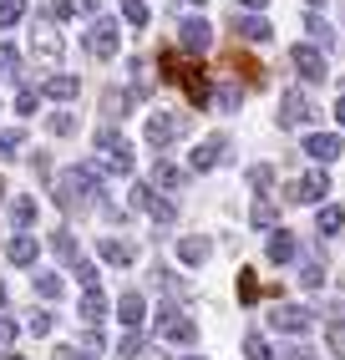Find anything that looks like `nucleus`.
<instances>
[{"instance_id": "obj_1", "label": "nucleus", "mask_w": 345, "mask_h": 360, "mask_svg": "<svg viewBox=\"0 0 345 360\" xmlns=\"http://www.w3.org/2000/svg\"><path fill=\"white\" fill-rule=\"evenodd\" d=\"M92 193H102V167H96V162L66 167V173L56 178V203L61 208H87Z\"/></svg>"}, {"instance_id": "obj_2", "label": "nucleus", "mask_w": 345, "mask_h": 360, "mask_svg": "<svg viewBox=\"0 0 345 360\" xmlns=\"http://www.w3.org/2000/svg\"><path fill=\"white\" fill-rule=\"evenodd\" d=\"M163 77H168L172 86H183L193 107H208L213 86H208V77H203V66H199V61H178V51H163Z\"/></svg>"}, {"instance_id": "obj_3", "label": "nucleus", "mask_w": 345, "mask_h": 360, "mask_svg": "<svg viewBox=\"0 0 345 360\" xmlns=\"http://www.w3.org/2000/svg\"><path fill=\"white\" fill-rule=\"evenodd\" d=\"M127 203H132V208H142L147 219H153V224H163V229H172V224H178V203H168L153 183H132V198H127Z\"/></svg>"}, {"instance_id": "obj_4", "label": "nucleus", "mask_w": 345, "mask_h": 360, "mask_svg": "<svg viewBox=\"0 0 345 360\" xmlns=\"http://www.w3.org/2000/svg\"><path fill=\"white\" fill-rule=\"evenodd\" d=\"M158 335H163L168 345H193V340H199V325H193L178 304H163L158 309Z\"/></svg>"}, {"instance_id": "obj_5", "label": "nucleus", "mask_w": 345, "mask_h": 360, "mask_svg": "<svg viewBox=\"0 0 345 360\" xmlns=\"http://www.w3.org/2000/svg\"><path fill=\"white\" fill-rule=\"evenodd\" d=\"M96 153L107 158V173H117V178H127V173H132V148H127V142H122L112 127L96 132Z\"/></svg>"}, {"instance_id": "obj_6", "label": "nucleus", "mask_w": 345, "mask_h": 360, "mask_svg": "<svg viewBox=\"0 0 345 360\" xmlns=\"http://www.w3.org/2000/svg\"><path fill=\"white\" fill-rule=\"evenodd\" d=\"M289 61H294V71H300L305 82H325V77H330V66H325V51H320L315 41H300V46L289 51Z\"/></svg>"}, {"instance_id": "obj_7", "label": "nucleus", "mask_w": 345, "mask_h": 360, "mask_svg": "<svg viewBox=\"0 0 345 360\" xmlns=\"http://www.w3.org/2000/svg\"><path fill=\"white\" fill-rule=\"evenodd\" d=\"M315 325V315L305 304H275L269 309V330H280V335H305Z\"/></svg>"}, {"instance_id": "obj_8", "label": "nucleus", "mask_w": 345, "mask_h": 360, "mask_svg": "<svg viewBox=\"0 0 345 360\" xmlns=\"http://www.w3.org/2000/svg\"><path fill=\"white\" fill-rule=\"evenodd\" d=\"M183 127H188V122H183L178 112H153V117H147V127H142V137H147V148H168Z\"/></svg>"}, {"instance_id": "obj_9", "label": "nucleus", "mask_w": 345, "mask_h": 360, "mask_svg": "<svg viewBox=\"0 0 345 360\" xmlns=\"http://www.w3.org/2000/svg\"><path fill=\"white\" fill-rule=\"evenodd\" d=\"M87 51H92L96 61H112V56H117V20H107V15H96V20H92V31H87Z\"/></svg>"}, {"instance_id": "obj_10", "label": "nucleus", "mask_w": 345, "mask_h": 360, "mask_svg": "<svg viewBox=\"0 0 345 360\" xmlns=\"http://www.w3.org/2000/svg\"><path fill=\"white\" fill-rule=\"evenodd\" d=\"M31 51H36L46 66H56V61H61V31L51 26V20H36V31H31Z\"/></svg>"}, {"instance_id": "obj_11", "label": "nucleus", "mask_w": 345, "mask_h": 360, "mask_svg": "<svg viewBox=\"0 0 345 360\" xmlns=\"http://www.w3.org/2000/svg\"><path fill=\"white\" fill-rule=\"evenodd\" d=\"M325 193H330V178L320 173V167H310V173H300V178H294V188H289V198H294V203H320Z\"/></svg>"}, {"instance_id": "obj_12", "label": "nucleus", "mask_w": 345, "mask_h": 360, "mask_svg": "<svg viewBox=\"0 0 345 360\" xmlns=\"http://www.w3.org/2000/svg\"><path fill=\"white\" fill-rule=\"evenodd\" d=\"M178 41L188 46V51H208V46H213V26L199 20V15H188L183 26H178Z\"/></svg>"}, {"instance_id": "obj_13", "label": "nucleus", "mask_w": 345, "mask_h": 360, "mask_svg": "<svg viewBox=\"0 0 345 360\" xmlns=\"http://www.w3.org/2000/svg\"><path fill=\"white\" fill-rule=\"evenodd\" d=\"M305 153H310L315 162H335V158L345 153V142H340L335 132H310V137H305Z\"/></svg>"}, {"instance_id": "obj_14", "label": "nucleus", "mask_w": 345, "mask_h": 360, "mask_svg": "<svg viewBox=\"0 0 345 360\" xmlns=\"http://www.w3.org/2000/svg\"><path fill=\"white\" fill-rule=\"evenodd\" d=\"M224 153H229V142H224V137H203V142H199V153L188 158V167H193V173H208V167L224 158Z\"/></svg>"}, {"instance_id": "obj_15", "label": "nucleus", "mask_w": 345, "mask_h": 360, "mask_svg": "<svg viewBox=\"0 0 345 360\" xmlns=\"http://www.w3.org/2000/svg\"><path fill=\"white\" fill-rule=\"evenodd\" d=\"M264 254H269V264H289L294 254H300V238H294L289 229H275V233H269V249H264Z\"/></svg>"}, {"instance_id": "obj_16", "label": "nucleus", "mask_w": 345, "mask_h": 360, "mask_svg": "<svg viewBox=\"0 0 345 360\" xmlns=\"http://www.w3.org/2000/svg\"><path fill=\"white\" fill-rule=\"evenodd\" d=\"M117 320H122V325H127V330H137V325L147 320V300H142L137 290H127V295H122V300H117Z\"/></svg>"}, {"instance_id": "obj_17", "label": "nucleus", "mask_w": 345, "mask_h": 360, "mask_svg": "<svg viewBox=\"0 0 345 360\" xmlns=\"http://www.w3.org/2000/svg\"><path fill=\"white\" fill-rule=\"evenodd\" d=\"M315 117V107H310V97H300V91H284V107H280V122L284 127H294V122H310Z\"/></svg>"}, {"instance_id": "obj_18", "label": "nucleus", "mask_w": 345, "mask_h": 360, "mask_svg": "<svg viewBox=\"0 0 345 360\" xmlns=\"http://www.w3.org/2000/svg\"><path fill=\"white\" fill-rule=\"evenodd\" d=\"M234 31H239V41H254V46H264L269 36H275V26H269L264 15H239V20H234Z\"/></svg>"}, {"instance_id": "obj_19", "label": "nucleus", "mask_w": 345, "mask_h": 360, "mask_svg": "<svg viewBox=\"0 0 345 360\" xmlns=\"http://www.w3.org/2000/svg\"><path fill=\"white\" fill-rule=\"evenodd\" d=\"M153 183L168 188V193H183V188H188V167H178V162H158V167H153Z\"/></svg>"}, {"instance_id": "obj_20", "label": "nucleus", "mask_w": 345, "mask_h": 360, "mask_svg": "<svg viewBox=\"0 0 345 360\" xmlns=\"http://www.w3.org/2000/svg\"><path fill=\"white\" fill-rule=\"evenodd\" d=\"M208 249H213V244H208L203 233H188V238H178V259L188 264V269H199V264L208 259Z\"/></svg>"}, {"instance_id": "obj_21", "label": "nucleus", "mask_w": 345, "mask_h": 360, "mask_svg": "<svg viewBox=\"0 0 345 360\" xmlns=\"http://www.w3.org/2000/svg\"><path fill=\"white\" fill-rule=\"evenodd\" d=\"M36 254H41V244H36L31 233H15L11 244H6V259H11V264H20V269H26V264H36Z\"/></svg>"}, {"instance_id": "obj_22", "label": "nucleus", "mask_w": 345, "mask_h": 360, "mask_svg": "<svg viewBox=\"0 0 345 360\" xmlns=\"http://www.w3.org/2000/svg\"><path fill=\"white\" fill-rule=\"evenodd\" d=\"M77 315H82L87 325H102V320H107V295H102V290H87L82 304H77Z\"/></svg>"}, {"instance_id": "obj_23", "label": "nucleus", "mask_w": 345, "mask_h": 360, "mask_svg": "<svg viewBox=\"0 0 345 360\" xmlns=\"http://www.w3.org/2000/svg\"><path fill=\"white\" fill-rule=\"evenodd\" d=\"M77 91H82V82H77V77H66V71L46 77V97H51V102H71Z\"/></svg>"}, {"instance_id": "obj_24", "label": "nucleus", "mask_w": 345, "mask_h": 360, "mask_svg": "<svg viewBox=\"0 0 345 360\" xmlns=\"http://www.w3.org/2000/svg\"><path fill=\"white\" fill-rule=\"evenodd\" d=\"M229 66L239 71V82H244V86H264V66H259L254 56H229Z\"/></svg>"}, {"instance_id": "obj_25", "label": "nucleus", "mask_w": 345, "mask_h": 360, "mask_svg": "<svg viewBox=\"0 0 345 360\" xmlns=\"http://www.w3.org/2000/svg\"><path fill=\"white\" fill-rule=\"evenodd\" d=\"M96 254H102L107 264H117V269H127V264H132V249L122 244V238H102V244H96Z\"/></svg>"}, {"instance_id": "obj_26", "label": "nucleus", "mask_w": 345, "mask_h": 360, "mask_svg": "<svg viewBox=\"0 0 345 360\" xmlns=\"http://www.w3.org/2000/svg\"><path fill=\"white\" fill-rule=\"evenodd\" d=\"M300 284H305V290H320V284H325V264H320V259H300Z\"/></svg>"}, {"instance_id": "obj_27", "label": "nucleus", "mask_w": 345, "mask_h": 360, "mask_svg": "<svg viewBox=\"0 0 345 360\" xmlns=\"http://www.w3.org/2000/svg\"><path fill=\"white\" fill-rule=\"evenodd\" d=\"M249 219H254V229H275V219H280V208L269 203V198H254V208H249Z\"/></svg>"}, {"instance_id": "obj_28", "label": "nucleus", "mask_w": 345, "mask_h": 360, "mask_svg": "<svg viewBox=\"0 0 345 360\" xmlns=\"http://www.w3.org/2000/svg\"><path fill=\"white\" fill-rule=\"evenodd\" d=\"M315 229H320V233H340V229H345V213H340L335 203H325V208H320V219H315Z\"/></svg>"}, {"instance_id": "obj_29", "label": "nucleus", "mask_w": 345, "mask_h": 360, "mask_svg": "<svg viewBox=\"0 0 345 360\" xmlns=\"http://www.w3.org/2000/svg\"><path fill=\"white\" fill-rule=\"evenodd\" d=\"M51 249H56V259H61V264H77V259H82V254H77V238H71L66 229H61V233H51Z\"/></svg>"}, {"instance_id": "obj_30", "label": "nucleus", "mask_w": 345, "mask_h": 360, "mask_svg": "<svg viewBox=\"0 0 345 360\" xmlns=\"http://www.w3.org/2000/svg\"><path fill=\"white\" fill-rule=\"evenodd\" d=\"M305 31H310L315 46H330V41H335V31H330V20H325V15H310V20H305Z\"/></svg>"}, {"instance_id": "obj_31", "label": "nucleus", "mask_w": 345, "mask_h": 360, "mask_svg": "<svg viewBox=\"0 0 345 360\" xmlns=\"http://www.w3.org/2000/svg\"><path fill=\"white\" fill-rule=\"evenodd\" d=\"M11 224H15V229H31V224H36V203H31V198H15V203H11Z\"/></svg>"}, {"instance_id": "obj_32", "label": "nucleus", "mask_w": 345, "mask_h": 360, "mask_svg": "<svg viewBox=\"0 0 345 360\" xmlns=\"http://www.w3.org/2000/svg\"><path fill=\"white\" fill-rule=\"evenodd\" d=\"M36 295H41V300H61V295H66L61 274H36Z\"/></svg>"}, {"instance_id": "obj_33", "label": "nucleus", "mask_w": 345, "mask_h": 360, "mask_svg": "<svg viewBox=\"0 0 345 360\" xmlns=\"http://www.w3.org/2000/svg\"><path fill=\"white\" fill-rule=\"evenodd\" d=\"M122 20H127V26H147V0H122Z\"/></svg>"}, {"instance_id": "obj_34", "label": "nucleus", "mask_w": 345, "mask_h": 360, "mask_svg": "<svg viewBox=\"0 0 345 360\" xmlns=\"http://www.w3.org/2000/svg\"><path fill=\"white\" fill-rule=\"evenodd\" d=\"M244 360H275V350H269L264 335H249V340H244Z\"/></svg>"}, {"instance_id": "obj_35", "label": "nucleus", "mask_w": 345, "mask_h": 360, "mask_svg": "<svg viewBox=\"0 0 345 360\" xmlns=\"http://www.w3.org/2000/svg\"><path fill=\"white\" fill-rule=\"evenodd\" d=\"M20 148H26V137H20V127H6V132H0V158H15Z\"/></svg>"}, {"instance_id": "obj_36", "label": "nucleus", "mask_w": 345, "mask_h": 360, "mask_svg": "<svg viewBox=\"0 0 345 360\" xmlns=\"http://www.w3.org/2000/svg\"><path fill=\"white\" fill-rule=\"evenodd\" d=\"M249 188H254V193H264V188H275V167H269V162L249 167Z\"/></svg>"}, {"instance_id": "obj_37", "label": "nucleus", "mask_w": 345, "mask_h": 360, "mask_svg": "<svg viewBox=\"0 0 345 360\" xmlns=\"http://www.w3.org/2000/svg\"><path fill=\"white\" fill-rule=\"evenodd\" d=\"M26 20V0H0V26H15Z\"/></svg>"}, {"instance_id": "obj_38", "label": "nucleus", "mask_w": 345, "mask_h": 360, "mask_svg": "<svg viewBox=\"0 0 345 360\" xmlns=\"http://www.w3.org/2000/svg\"><path fill=\"white\" fill-rule=\"evenodd\" d=\"M46 127H51V137H71V132H77V117H71V112H51Z\"/></svg>"}, {"instance_id": "obj_39", "label": "nucleus", "mask_w": 345, "mask_h": 360, "mask_svg": "<svg viewBox=\"0 0 345 360\" xmlns=\"http://www.w3.org/2000/svg\"><path fill=\"white\" fill-rule=\"evenodd\" d=\"M117 355H122V360H142V340H137V330H127V335H122Z\"/></svg>"}, {"instance_id": "obj_40", "label": "nucleus", "mask_w": 345, "mask_h": 360, "mask_svg": "<svg viewBox=\"0 0 345 360\" xmlns=\"http://www.w3.org/2000/svg\"><path fill=\"white\" fill-rule=\"evenodd\" d=\"M239 300H244V304H254V300H259V279H254L249 269L239 274Z\"/></svg>"}, {"instance_id": "obj_41", "label": "nucleus", "mask_w": 345, "mask_h": 360, "mask_svg": "<svg viewBox=\"0 0 345 360\" xmlns=\"http://www.w3.org/2000/svg\"><path fill=\"white\" fill-rule=\"evenodd\" d=\"M0 71H6V77L20 71V51H15V46H0Z\"/></svg>"}, {"instance_id": "obj_42", "label": "nucleus", "mask_w": 345, "mask_h": 360, "mask_svg": "<svg viewBox=\"0 0 345 360\" xmlns=\"http://www.w3.org/2000/svg\"><path fill=\"white\" fill-rule=\"evenodd\" d=\"M71 269H77V279L87 284V290H96V264H92V259H77Z\"/></svg>"}, {"instance_id": "obj_43", "label": "nucleus", "mask_w": 345, "mask_h": 360, "mask_svg": "<svg viewBox=\"0 0 345 360\" xmlns=\"http://www.w3.org/2000/svg\"><path fill=\"white\" fill-rule=\"evenodd\" d=\"M51 325H56V320H51V309H36L26 330H31V335H51Z\"/></svg>"}, {"instance_id": "obj_44", "label": "nucleus", "mask_w": 345, "mask_h": 360, "mask_svg": "<svg viewBox=\"0 0 345 360\" xmlns=\"http://www.w3.org/2000/svg\"><path fill=\"white\" fill-rule=\"evenodd\" d=\"M15 112H20V117H31V112H36V91H31V86H20V91H15Z\"/></svg>"}, {"instance_id": "obj_45", "label": "nucleus", "mask_w": 345, "mask_h": 360, "mask_svg": "<svg viewBox=\"0 0 345 360\" xmlns=\"http://www.w3.org/2000/svg\"><path fill=\"white\" fill-rule=\"evenodd\" d=\"M56 360H96V355H87L82 345H56Z\"/></svg>"}, {"instance_id": "obj_46", "label": "nucleus", "mask_w": 345, "mask_h": 360, "mask_svg": "<svg viewBox=\"0 0 345 360\" xmlns=\"http://www.w3.org/2000/svg\"><path fill=\"white\" fill-rule=\"evenodd\" d=\"M122 107H127V97H122V91H107V117H122Z\"/></svg>"}, {"instance_id": "obj_47", "label": "nucleus", "mask_w": 345, "mask_h": 360, "mask_svg": "<svg viewBox=\"0 0 345 360\" xmlns=\"http://www.w3.org/2000/svg\"><path fill=\"white\" fill-rule=\"evenodd\" d=\"M330 350L345 355V325H340V320H335V330H330Z\"/></svg>"}, {"instance_id": "obj_48", "label": "nucleus", "mask_w": 345, "mask_h": 360, "mask_svg": "<svg viewBox=\"0 0 345 360\" xmlns=\"http://www.w3.org/2000/svg\"><path fill=\"white\" fill-rule=\"evenodd\" d=\"M218 107H239V86H218Z\"/></svg>"}, {"instance_id": "obj_49", "label": "nucleus", "mask_w": 345, "mask_h": 360, "mask_svg": "<svg viewBox=\"0 0 345 360\" xmlns=\"http://www.w3.org/2000/svg\"><path fill=\"white\" fill-rule=\"evenodd\" d=\"M96 6H102V0H71V11H77V15H92Z\"/></svg>"}, {"instance_id": "obj_50", "label": "nucleus", "mask_w": 345, "mask_h": 360, "mask_svg": "<svg viewBox=\"0 0 345 360\" xmlns=\"http://www.w3.org/2000/svg\"><path fill=\"white\" fill-rule=\"evenodd\" d=\"M0 340H15V320L11 315H0Z\"/></svg>"}, {"instance_id": "obj_51", "label": "nucleus", "mask_w": 345, "mask_h": 360, "mask_svg": "<svg viewBox=\"0 0 345 360\" xmlns=\"http://www.w3.org/2000/svg\"><path fill=\"white\" fill-rule=\"evenodd\" d=\"M289 360H315V350L310 345H289Z\"/></svg>"}, {"instance_id": "obj_52", "label": "nucleus", "mask_w": 345, "mask_h": 360, "mask_svg": "<svg viewBox=\"0 0 345 360\" xmlns=\"http://www.w3.org/2000/svg\"><path fill=\"white\" fill-rule=\"evenodd\" d=\"M335 122H340V127H345V97H340V102H335Z\"/></svg>"}, {"instance_id": "obj_53", "label": "nucleus", "mask_w": 345, "mask_h": 360, "mask_svg": "<svg viewBox=\"0 0 345 360\" xmlns=\"http://www.w3.org/2000/svg\"><path fill=\"white\" fill-rule=\"evenodd\" d=\"M239 6H254V11H264V6H269V0H239Z\"/></svg>"}, {"instance_id": "obj_54", "label": "nucleus", "mask_w": 345, "mask_h": 360, "mask_svg": "<svg viewBox=\"0 0 345 360\" xmlns=\"http://www.w3.org/2000/svg\"><path fill=\"white\" fill-rule=\"evenodd\" d=\"M0 360H26V355H15V350H6V355H0Z\"/></svg>"}, {"instance_id": "obj_55", "label": "nucleus", "mask_w": 345, "mask_h": 360, "mask_svg": "<svg viewBox=\"0 0 345 360\" xmlns=\"http://www.w3.org/2000/svg\"><path fill=\"white\" fill-rule=\"evenodd\" d=\"M305 6H310V11H320V6H325V0H305Z\"/></svg>"}, {"instance_id": "obj_56", "label": "nucleus", "mask_w": 345, "mask_h": 360, "mask_svg": "<svg viewBox=\"0 0 345 360\" xmlns=\"http://www.w3.org/2000/svg\"><path fill=\"white\" fill-rule=\"evenodd\" d=\"M0 309H6V284H0Z\"/></svg>"}, {"instance_id": "obj_57", "label": "nucleus", "mask_w": 345, "mask_h": 360, "mask_svg": "<svg viewBox=\"0 0 345 360\" xmlns=\"http://www.w3.org/2000/svg\"><path fill=\"white\" fill-rule=\"evenodd\" d=\"M0 198H6V178H0Z\"/></svg>"}, {"instance_id": "obj_58", "label": "nucleus", "mask_w": 345, "mask_h": 360, "mask_svg": "<svg viewBox=\"0 0 345 360\" xmlns=\"http://www.w3.org/2000/svg\"><path fill=\"white\" fill-rule=\"evenodd\" d=\"M183 360H203V355H183Z\"/></svg>"}, {"instance_id": "obj_59", "label": "nucleus", "mask_w": 345, "mask_h": 360, "mask_svg": "<svg viewBox=\"0 0 345 360\" xmlns=\"http://www.w3.org/2000/svg\"><path fill=\"white\" fill-rule=\"evenodd\" d=\"M193 6H203V0H193Z\"/></svg>"}]
</instances>
